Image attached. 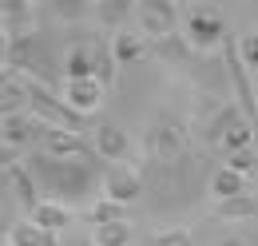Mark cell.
Instances as JSON below:
<instances>
[{
	"label": "cell",
	"mask_w": 258,
	"mask_h": 246,
	"mask_svg": "<svg viewBox=\"0 0 258 246\" xmlns=\"http://www.w3.org/2000/svg\"><path fill=\"white\" fill-rule=\"evenodd\" d=\"M191 52H195L191 40H187V36H179V32L155 44V56H163L167 64H191Z\"/></svg>",
	"instance_id": "obj_20"
},
{
	"label": "cell",
	"mask_w": 258,
	"mask_h": 246,
	"mask_svg": "<svg viewBox=\"0 0 258 246\" xmlns=\"http://www.w3.org/2000/svg\"><path fill=\"white\" fill-rule=\"evenodd\" d=\"M4 246H8V242H4Z\"/></svg>",
	"instance_id": "obj_33"
},
{
	"label": "cell",
	"mask_w": 258,
	"mask_h": 246,
	"mask_svg": "<svg viewBox=\"0 0 258 246\" xmlns=\"http://www.w3.org/2000/svg\"><path fill=\"white\" fill-rule=\"evenodd\" d=\"M143 151L147 159H159V163H175V159H183V155L191 151L187 147V127L175 119H159L147 127V135H143Z\"/></svg>",
	"instance_id": "obj_3"
},
{
	"label": "cell",
	"mask_w": 258,
	"mask_h": 246,
	"mask_svg": "<svg viewBox=\"0 0 258 246\" xmlns=\"http://www.w3.org/2000/svg\"><path fill=\"white\" fill-rule=\"evenodd\" d=\"M131 8H139V4H131V0H99V4H96V16H99L103 28H115V24L127 20Z\"/></svg>",
	"instance_id": "obj_21"
},
{
	"label": "cell",
	"mask_w": 258,
	"mask_h": 246,
	"mask_svg": "<svg viewBox=\"0 0 258 246\" xmlns=\"http://www.w3.org/2000/svg\"><path fill=\"white\" fill-rule=\"evenodd\" d=\"M219 246H250V242H246L242 234H226V238H223V242H219Z\"/></svg>",
	"instance_id": "obj_31"
},
{
	"label": "cell",
	"mask_w": 258,
	"mask_h": 246,
	"mask_svg": "<svg viewBox=\"0 0 258 246\" xmlns=\"http://www.w3.org/2000/svg\"><path fill=\"white\" fill-rule=\"evenodd\" d=\"M254 92H258V76H254Z\"/></svg>",
	"instance_id": "obj_32"
},
{
	"label": "cell",
	"mask_w": 258,
	"mask_h": 246,
	"mask_svg": "<svg viewBox=\"0 0 258 246\" xmlns=\"http://www.w3.org/2000/svg\"><path fill=\"white\" fill-rule=\"evenodd\" d=\"M32 8L28 0H4L0 4V16H4V40H20V36H32Z\"/></svg>",
	"instance_id": "obj_12"
},
{
	"label": "cell",
	"mask_w": 258,
	"mask_h": 246,
	"mask_svg": "<svg viewBox=\"0 0 258 246\" xmlns=\"http://www.w3.org/2000/svg\"><path fill=\"white\" fill-rule=\"evenodd\" d=\"M147 246H195V242H191V230L179 226V230H163V234H155Z\"/></svg>",
	"instance_id": "obj_28"
},
{
	"label": "cell",
	"mask_w": 258,
	"mask_h": 246,
	"mask_svg": "<svg viewBox=\"0 0 258 246\" xmlns=\"http://www.w3.org/2000/svg\"><path fill=\"white\" fill-rule=\"evenodd\" d=\"M254 215H258V199H254V195H238V199L215 203V218H223V222H234V218H254Z\"/></svg>",
	"instance_id": "obj_19"
},
{
	"label": "cell",
	"mask_w": 258,
	"mask_h": 246,
	"mask_svg": "<svg viewBox=\"0 0 258 246\" xmlns=\"http://www.w3.org/2000/svg\"><path fill=\"white\" fill-rule=\"evenodd\" d=\"M242 175H234L230 167H215V179H211V199H219V203H226V199H238V195H246L242 191Z\"/></svg>",
	"instance_id": "obj_17"
},
{
	"label": "cell",
	"mask_w": 258,
	"mask_h": 246,
	"mask_svg": "<svg viewBox=\"0 0 258 246\" xmlns=\"http://www.w3.org/2000/svg\"><path fill=\"white\" fill-rule=\"evenodd\" d=\"M4 187H8V199H4V203H20V207H28V215H32L36 207L44 203V191L36 187L32 171H28L24 163L4 167Z\"/></svg>",
	"instance_id": "obj_7"
},
{
	"label": "cell",
	"mask_w": 258,
	"mask_h": 246,
	"mask_svg": "<svg viewBox=\"0 0 258 246\" xmlns=\"http://www.w3.org/2000/svg\"><path fill=\"white\" fill-rule=\"evenodd\" d=\"M254 131H258V127H254L250 119H238L234 127H230V135H226V143H223V147H226L230 155L250 151V143H254Z\"/></svg>",
	"instance_id": "obj_24"
},
{
	"label": "cell",
	"mask_w": 258,
	"mask_h": 246,
	"mask_svg": "<svg viewBox=\"0 0 258 246\" xmlns=\"http://www.w3.org/2000/svg\"><path fill=\"white\" fill-rule=\"evenodd\" d=\"M96 246H127L131 242V226L127 222H107V226H96L92 230Z\"/></svg>",
	"instance_id": "obj_25"
},
{
	"label": "cell",
	"mask_w": 258,
	"mask_h": 246,
	"mask_svg": "<svg viewBox=\"0 0 258 246\" xmlns=\"http://www.w3.org/2000/svg\"><path fill=\"white\" fill-rule=\"evenodd\" d=\"M24 167L32 171L36 187L52 199V203H88L96 195V187L103 191V175H99L92 163H80V159H56L48 151H32L24 159Z\"/></svg>",
	"instance_id": "obj_2"
},
{
	"label": "cell",
	"mask_w": 258,
	"mask_h": 246,
	"mask_svg": "<svg viewBox=\"0 0 258 246\" xmlns=\"http://www.w3.org/2000/svg\"><path fill=\"white\" fill-rule=\"evenodd\" d=\"M111 48H115V60L119 64H135L143 52H147V44H143L135 32H119V36L111 40Z\"/></svg>",
	"instance_id": "obj_23"
},
{
	"label": "cell",
	"mask_w": 258,
	"mask_h": 246,
	"mask_svg": "<svg viewBox=\"0 0 258 246\" xmlns=\"http://www.w3.org/2000/svg\"><path fill=\"white\" fill-rule=\"evenodd\" d=\"M92 147H96L99 159H107V163H123L131 155V139L123 127H115V123H99L96 135H92Z\"/></svg>",
	"instance_id": "obj_9"
},
{
	"label": "cell",
	"mask_w": 258,
	"mask_h": 246,
	"mask_svg": "<svg viewBox=\"0 0 258 246\" xmlns=\"http://www.w3.org/2000/svg\"><path fill=\"white\" fill-rule=\"evenodd\" d=\"M123 203H111V199H96L92 207H84V218H88V226L96 230V226H107V222H127L123 218Z\"/></svg>",
	"instance_id": "obj_18"
},
{
	"label": "cell",
	"mask_w": 258,
	"mask_h": 246,
	"mask_svg": "<svg viewBox=\"0 0 258 246\" xmlns=\"http://www.w3.org/2000/svg\"><path fill=\"white\" fill-rule=\"evenodd\" d=\"M238 119H246V111H242L238 103H223V107H219V115H211V119L203 123V143L223 147L226 135H230V127H234Z\"/></svg>",
	"instance_id": "obj_13"
},
{
	"label": "cell",
	"mask_w": 258,
	"mask_h": 246,
	"mask_svg": "<svg viewBox=\"0 0 258 246\" xmlns=\"http://www.w3.org/2000/svg\"><path fill=\"white\" fill-rule=\"evenodd\" d=\"M143 171H135V167H127V163H111L107 171H103V199H111V203H123V207H131V203H139L143 199Z\"/></svg>",
	"instance_id": "obj_5"
},
{
	"label": "cell",
	"mask_w": 258,
	"mask_h": 246,
	"mask_svg": "<svg viewBox=\"0 0 258 246\" xmlns=\"http://www.w3.org/2000/svg\"><path fill=\"white\" fill-rule=\"evenodd\" d=\"M48 131H52V127H48L44 119H36V115H28V111H24V115H4V119H0L4 147H12V151H16V147H28L32 139L48 135Z\"/></svg>",
	"instance_id": "obj_8"
},
{
	"label": "cell",
	"mask_w": 258,
	"mask_h": 246,
	"mask_svg": "<svg viewBox=\"0 0 258 246\" xmlns=\"http://www.w3.org/2000/svg\"><path fill=\"white\" fill-rule=\"evenodd\" d=\"M0 103H4V115H24V107H32L28 80H24V76H4V84H0Z\"/></svg>",
	"instance_id": "obj_15"
},
{
	"label": "cell",
	"mask_w": 258,
	"mask_h": 246,
	"mask_svg": "<svg viewBox=\"0 0 258 246\" xmlns=\"http://www.w3.org/2000/svg\"><path fill=\"white\" fill-rule=\"evenodd\" d=\"M64 76H68V84H76V80H96V40L68 44V52H64Z\"/></svg>",
	"instance_id": "obj_10"
},
{
	"label": "cell",
	"mask_w": 258,
	"mask_h": 246,
	"mask_svg": "<svg viewBox=\"0 0 258 246\" xmlns=\"http://www.w3.org/2000/svg\"><path fill=\"white\" fill-rule=\"evenodd\" d=\"M211 179H215V171H207V159L199 151H187L175 163H159V159L143 163V187H147V203L155 215L195 207L203 199V191H211Z\"/></svg>",
	"instance_id": "obj_1"
},
{
	"label": "cell",
	"mask_w": 258,
	"mask_h": 246,
	"mask_svg": "<svg viewBox=\"0 0 258 246\" xmlns=\"http://www.w3.org/2000/svg\"><path fill=\"white\" fill-rule=\"evenodd\" d=\"M139 28L147 32L155 44L167 40V36H175V28H179V4H171V0H143L139 4Z\"/></svg>",
	"instance_id": "obj_6"
},
{
	"label": "cell",
	"mask_w": 258,
	"mask_h": 246,
	"mask_svg": "<svg viewBox=\"0 0 258 246\" xmlns=\"http://www.w3.org/2000/svg\"><path fill=\"white\" fill-rule=\"evenodd\" d=\"M96 80L103 88L115 84V48H111V40H96Z\"/></svg>",
	"instance_id": "obj_22"
},
{
	"label": "cell",
	"mask_w": 258,
	"mask_h": 246,
	"mask_svg": "<svg viewBox=\"0 0 258 246\" xmlns=\"http://www.w3.org/2000/svg\"><path fill=\"white\" fill-rule=\"evenodd\" d=\"M88 8H96V4H84V0H52V12L68 20V24H76V20H84V12Z\"/></svg>",
	"instance_id": "obj_26"
},
{
	"label": "cell",
	"mask_w": 258,
	"mask_h": 246,
	"mask_svg": "<svg viewBox=\"0 0 258 246\" xmlns=\"http://www.w3.org/2000/svg\"><path fill=\"white\" fill-rule=\"evenodd\" d=\"M56 238H60V234L40 230L32 218H20V222H12V226H8V238H4V242H8V246H60Z\"/></svg>",
	"instance_id": "obj_16"
},
{
	"label": "cell",
	"mask_w": 258,
	"mask_h": 246,
	"mask_svg": "<svg viewBox=\"0 0 258 246\" xmlns=\"http://www.w3.org/2000/svg\"><path fill=\"white\" fill-rule=\"evenodd\" d=\"M103 84L99 80H76V84H68V103L80 111V115H92L99 111V103H103Z\"/></svg>",
	"instance_id": "obj_14"
},
{
	"label": "cell",
	"mask_w": 258,
	"mask_h": 246,
	"mask_svg": "<svg viewBox=\"0 0 258 246\" xmlns=\"http://www.w3.org/2000/svg\"><path fill=\"white\" fill-rule=\"evenodd\" d=\"M60 246H96V238H92V234L84 238L80 230H72V234H64V242H60Z\"/></svg>",
	"instance_id": "obj_30"
},
{
	"label": "cell",
	"mask_w": 258,
	"mask_h": 246,
	"mask_svg": "<svg viewBox=\"0 0 258 246\" xmlns=\"http://www.w3.org/2000/svg\"><path fill=\"white\" fill-rule=\"evenodd\" d=\"M238 52H242V64H246V68L258 76V32H254V36H242V40H238Z\"/></svg>",
	"instance_id": "obj_29"
},
{
	"label": "cell",
	"mask_w": 258,
	"mask_h": 246,
	"mask_svg": "<svg viewBox=\"0 0 258 246\" xmlns=\"http://www.w3.org/2000/svg\"><path fill=\"white\" fill-rule=\"evenodd\" d=\"M187 40H191L195 52H211L215 44H226L223 40V16L211 4H191V12H187Z\"/></svg>",
	"instance_id": "obj_4"
},
{
	"label": "cell",
	"mask_w": 258,
	"mask_h": 246,
	"mask_svg": "<svg viewBox=\"0 0 258 246\" xmlns=\"http://www.w3.org/2000/svg\"><path fill=\"white\" fill-rule=\"evenodd\" d=\"M28 218H32L40 230H48V234H68V230H72V222H76L72 207H64V203H52V199H44V203H40V207H36Z\"/></svg>",
	"instance_id": "obj_11"
},
{
	"label": "cell",
	"mask_w": 258,
	"mask_h": 246,
	"mask_svg": "<svg viewBox=\"0 0 258 246\" xmlns=\"http://www.w3.org/2000/svg\"><path fill=\"white\" fill-rule=\"evenodd\" d=\"M223 167H230V171H234V175H242V179H250V175L258 171V155L254 151H238V155H230Z\"/></svg>",
	"instance_id": "obj_27"
}]
</instances>
